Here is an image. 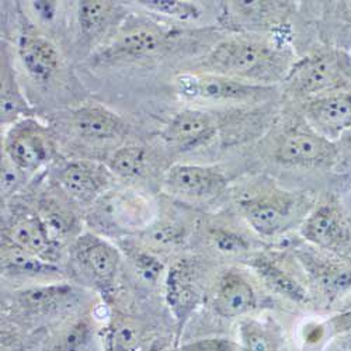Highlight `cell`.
Returning <instances> with one entry per match:
<instances>
[{"instance_id":"25","label":"cell","mask_w":351,"mask_h":351,"mask_svg":"<svg viewBox=\"0 0 351 351\" xmlns=\"http://www.w3.org/2000/svg\"><path fill=\"white\" fill-rule=\"evenodd\" d=\"M30 107L24 100L19 86L16 83V77L10 71V64L8 58L2 61V124L16 123L28 115Z\"/></svg>"},{"instance_id":"7","label":"cell","mask_w":351,"mask_h":351,"mask_svg":"<svg viewBox=\"0 0 351 351\" xmlns=\"http://www.w3.org/2000/svg\"><path fill=\"white\" fill-rule=\"evenodd\" d=\"M5 156L21 171L33 173L47 166L56 155V143L49 130L33 117L13 123L3 141Z\"/></svg>"},{"instance_id":"31","label":"cell","mask_w":351,"mask_h":351,"mask_svg":"<svg viewBox=\"0 0 351 351\" xmlns=\"http://www.w3.org/2000/svg\"><path fill=\"white\" fill-rule=\"evenodd\" d=\"M110 351H134L139 343V329L131 320L115 322L108 332Z\"/></svg>"},{"instance_id":"15","label":"cell","mask_w":351,"mask_h":351,"mask_svg":"<svg viewBox=\"0 0 351 351\" xmlns=\"http://www.w3.org/2000/svg\"><path fill=\"white\" fill-rule=\"evenodd\" d=\"M114 174L97 162L75 160L68 163L60 173V183L64 191L82 204H93L108 193Z\"/></svg>"},{"instance_id":"2","label":"cell","mask_w":351,"mask_h":351,"mask_svg":"<svg viewBox=\"0 0 351 351\" xmlns=\"http://www.w3.org/2000/svg\"><path fill=\"white\" fill-rule=\"evenodd\" d=\"M237 206L246 223L258 237L276 238L302 223L315 202L309 193L261 184L241 191Z\"/></svg>"},{"instance_id":"8","label":"cell","mask_w":351,"mask_h":351,"mask_svg":"<svg viewBox=\"0 0 351 351\" xmlns=\"http://www.w3.org/2000/svg\"><path fill=\"white\" fill-rule=\"evenodd\" d=\"M294 257L313 287L328 302L336 301L351 289V261L319 250L311 245L294 247Z\"/></svg>"},{"instance_id":"9","label":"cell","mask_w":351,"mask_h":351,"mask_svg":"<svg viewBox=\"0 0 351 351\" xmlns=\"http://www.w3.org/2000/svg\"><path fill=\"white\" fill-rule=\"evenodd\" d=\"M71 254L77 269L97 288H112L121 266V253L112 243L87 232L72 242Z\"/></svg>"},{"instance_id":"19","label":"cell","mask_w":351,"mask_h":351,"mask_svg":"<svg viewBox=\"0 0 351 351\" xmlns=\"http://www.w3.org/2000/svg\"><path fill=\"white\" fill-rule=\"evenodd\" d=\"M165 43V34L152 30V28H139V30H132L120 36L103 47V49L96 53L95 62L108 65L139 60V58L159 52Z\"/></svg>"},{"instance_id":"34","label":"cell","mask_w":351,"mask_h":351,"mask_svg":"<svg viewBox=\"0 0 351 351\" xmlns=\"http://www.w3.org/2000/svg\"><path fill=\"white\" fill-rule=\"evenodd\" d=\"M180 351H235V347L222 339H210L183 346Z\"/></svg>"},{"instance_id":"1","label":"cell","mask_w":351,"mask_h":351,"mask_svg":"<svg viewBox=\"0 0 351 351\" xmlns=\"http://www.w3.org/2000/svg\"><path fill=\"white\" fill-rule=\"evenodd\" d=\"M294 65L287 49L258 37H229L201 60L199 72L215 73L252 84L271 86L285 79Z\"/></svg>"},{"instance_id":"32","label":"cell","mask_w":351,"mask_h":351,"mask_svg":"<svg viewBox=\"0 0 351 351\" xmlns=\"http://www.w3.org/2000/svg\"><path fill=\"white\" fill-rule=\"evenodd\" d=\"M148 233L149 239L160 246H174L183 242L184 238V229L174 222H166L159 223L156 226H151L148 229Z\"/></svg>"},{"instance_id":"29","label":"cell","mask_w":351,"mask_h":351,"mask_svg":"<svg viewBox=\"0 0 351 351\" xmlns=\"http://www.w3.org/2000/svg\"><path fill=\"white\" fill-rule=\"evenodd\" d=\"M127 250L136 274H139L146 282L156 284L165 273V265L162 260L154 253L139 247H127Z\"/></svg>"},{"instance_id":"17","label":"cell","mask_w":351,"mask_h":351,"mask_svg":"<svg viewBox=\"0 0 351 351\" xmlns=\"http://www.w3.org/2000/svg\"><path fill=\"white\" fill-rule=\"evenodd\" d=\"M218 119L199 108H186L176 114L162 131V138L180 149H195L218 134Z\"/></svg>"},{"instance_id":"4","label":"cell","mask_w":351,"mask_h":351,"mask_svg":"<svg viewBox=\"0 0 351 351\" xmlns=\"http://www.w3.org/2000/svg\"><path fill=\"white\" fill-rule=\"evenodd\" d=\"M301 237L319 250L351 261V215L332 193L315 202L301 223Z\"/></svg>"},{"instance_id":"16","label":"cell","mask_w":351,"mask_h":351,"mask_svg":"<svg viewBox=\"0 0 351 351\" xmlns=\"http://www.w3.org/2000/svg\"><path fill=\"white\" fill-rule=\"evenodd\" d=\"M211 306L221 317H243L258 308V295L249 277L232 269L218 278Z\"/></svg>"},{"instance_id":"3","label":"cell","mask_w":351,"mask_h":351,"mask_svg":"<svg viewBox=\"0 0 351 351\" xmlns=\"http://www.w3.org/2000/svg\"><path fill=\"white\" fill-rule=\"evenodd\" d=\"M284 82L292 96L304 100L351 89V58L336 48L312 52L294 62Z\"/></svg>"},{"instance_id":"14","label":"cell","mask_w":351,"mask_h":351,"mask_svg":"<svg viewBox=\"0 0 351 351\" xmlns=\"http://www.w3.org/2000/svg\"><path fill=\"white\" fill-rule=\"evenodd\" d=\"M2 242L9 243L49 265L58 257V247L37 211L23 210L14 214L2 230Z\"/></svg>"},{"instance_id":"26","label":"cell","mask_w":351,"mask_h":351,"mask_svg":"<svg viewBox=\"0 0 351 351\" xmlns=\"http://www.w3.org/2000/svg\"><path fill=\"white\" fill-rule=\"evenodd\" d=\"M204 237H206V241L213 250L228 257L249 254L252 247L249 239L241 232L223 225L207 226Z\"/></svg>"},{"instance_id":"13","label":"cell","mask_w":351,"mask_h":351,"mask_svg":"<svg viewBox=\"0 0 351 351\" xmlns=\"http://www.w3.org/2000/svg\"><path fill=\"white\" fill-rule=\"evenodd\" d=\"M250 266L274 294L297 304H308L311 301V287L302 280L300 273L291 263L278 253L261 252L250 258Z\"/></svg>"},{"instance_id":"6","label":"cell","mask_w":351,"mask_h":351,"mask_svg":"<svg viewBox=\"0 0 351 351\" xmlns=\"http://www.w3.org/2000/svg\"><path fill=\"white\" fill-rule=\"evenodd\" d=\"M276 162L292 167H332L340 160L339 145L322 136L306 121L288 127L276 141Z\"/></svg>"},{"instance_id":"10","label":"cell","mask_w":351,"mask_h":351,"mask_svg":"<svg viewBox=\"0 0 351 351\" xmlns=\"http://www.w3.org/2000/svg\"><path fill=\"white\" fill-rule=\"evenodd\" d=\"M222 169L208 165H174L166 173L163 184L167 193L187 201H210L228 187Z\"/></svg>"},{"instance_id":"11","label":"cell","mask_w":351,"mask_h":351,"mask_svg":"<svg viewBox=\"0 0 351 351\" xmlns=\"http://www.w3.org/2000/svg\"><path fill=\"white\" fill-rule=\"evenodd\" d=\"M204 270L190 258L176 260L166 273L165 297L179 325H184L202 298Z\"/></svg>"},{"instance_id":"22","label":"cell","mask_w":351,"mask_h":351,"mask_svg":"<svg viewBox=\"0 0 351 351\" xmlns=\"http://www.w3.org/2000/svg\"><path fill=\"white\" fill-rule=\"evenodd\" d=\"M99 201H101L100 217L115 226L125 229L141 226L149 215L148 202L135 193H114L108 197L104 194Z\"/></svg>"},{"instance_id":"35","label":"cell","mask_w":351,"mask_h":351,"mask_svg":"<svg viewBox=\"0 0 351 351\" xmlns=\"http://www.w3.org/2000/svg\"><path fill=\"white\" fill-rule=\"evenodd\" d=\"M171 351H180V350H171Z\"/></svg>"},{"instance_id":"33","label":"cell","mask_w":351,"mask_h":351,"mask_svg":"<svg viewBox=\"0 0 351 351\" xmlns=\"http://www.w3.org/2000/svg\"><path fill=\"white\" fill-rule=\"evenodd\" d=\"M21 171L6 156L2 160V197H9L21 186Z\"/></svg>"},{"instance_id":"27","label":"cell","mask_w":351,"mask_h":351,"mask_svg":"<svg viewBox=\"0 0 351 351\" xmlns=\"http://www.w3.org/2000/svg\"><path fill=\"white\" fill-rule=\"evenodd\" d=\"M243 351H278L280 337L271 326L256 319H243L239 326Z\"/></svg>"},{"instance_id":"18","label":"cell","mask_w":351,"mask_h":351,"mask_svg":"<svg viewBox=\"0 0 351 351\" xmlns=\"http://www.w3.org/2000/svg\"><path fill=\"white\" fill-rule=\"evenodd\" d=\"M20 61L36 83L48 84L60 71L61 55L56 47L33 28H23L17 38Z\"/></svg>"},{"instance_id":"28","label":"cell","mask_w":351,"mask_h":351,"mask_svg":"<svg viewBox=\"0 0 351 351\" xmlns=\"http://www.w3.org/2000/svg\"><path fill=\"white\" fill-rule=\"evenodd\" d=\"M117 6L114 2L103 0H83L77 5V20L82 32L86 34H96L110 24L115 14Z\"/></svg>"},{"instance_id":"24","label":"cell","mask_w":351,"mask_h":351,"mask_svg":"<svg viewBox=\"0 0 351 351\" xmlns=\"http://www.w3.org/2000/svg\"><path fill=\"white\" fill-rule=\"evenodd\" d=\"M149 154L143 146L128 145L117 149L108 159V169L112 174L124 179H138L146 173Z\"/></svg>"},{"instance_id":"12","label":"cell","mask_w":351,"mask_h":351,"mask_svg":"<svg viewBox=\"0 0 351 351\" xmlns=\"http://www.w3.org/2000/svg\"><path fill=\"white\" fill-rule=\"evenodd\" d=\"M305 121L322 136L339 143L351 131V89L304 100Z\"/></svg>"},{"instance_id":"21","label":"cell","mask_w":351,"mask_h":351,"mask_svg":"<svg viewBox=\"0 0 351 351\" xmlns=\"http://www.w3.org/2000/svg\"><path fill=\"white\" fill-rule=\"evenodd\" d=\"M77 292L68 284L37 285L17 292L16 301L30 315H52L61 312L77 300Z\"/></svg>"},{"instance_id":"30","label":"cell","mask_w":351,"mask_h":351,"mask_svg":"<svg viewBox=\"0 0 351 351\" xmlns=\"http://www.w3.org/2000/svg\"><path fill=\"white\" fill-rule=\"evenodd\" d=\"M138 3L151 12L180 20H194L201 14L197 5L190 2H179V0H141Z\"/></svg>"},{"instance_id":"36","label":"cell","mask_w":351,"mask_h":351,"mask_svg":"<svg viewBox=\"0 0 351 351\" xmlns=\"http://www.w3.org/2000/svg\"><path fill=\"white\" fill-rule=\"evenodd\" d=\"M111 351H117V350H111Z\"/></svg>"},{"instance_id":"20","label":"cell","mask_w":351,"mask_h":351,"mask_svg":"<svg viewBox=\"0 0 351 351\" xmlns=\"http://www.w3.org/2000/svg\"><path fill=\"white\" fill-rule=\"evenodd\" d=\"M72 130L84 139L110 141L127 132V123L123 117L99 104L84 106L71 115Z\"/></svg>"},{"instance_id":"5","label":"cell","mask_w":351,"mask_h":351,"mask_svg":"<svg viewBox=\"0 0 351 351\" xmlns=\"http://www.w3.org/2000/svg\"><path fill=\"white\" fill-rule=\"evenodd\" d=\"M178 95L186 100L213 104H254L274 95L273 86L252 84L215 73H184L174 79Z\"/></svg>"},{"instance_id":"23","label":"cell","mask_w":351,"mask_h":351,"mask_svg":"<svg viewBox=\"0 0 351 351\" xmlns=\"http://www.w3.org/2000/svg\"><path fill=\"white\" fill-rule=\"evenodd\" d=\"M49 233L52 242L62 247L68 241H75L79 233V222L75 214L65 208L61 202L48 198L41 202L40 211H37Z\"/></svg>"}]
</instances>
